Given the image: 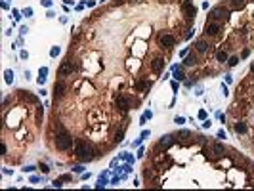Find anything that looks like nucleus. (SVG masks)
Masks as SVG:
<instances>
[{
  "label": "nucleus",
  "instance_id": "obj_31",
  "mask_svg": "<svg viewBox=\"0 0 254 191\" xmlns=\"http://www.w3.org/2000/svg\"><path fill=\"white\" fill-rule=\"evenodd\" d=\"M52 185H53V187H61V180H56V182H53Z\"/></svg>",
  "mask_w": 254,
  "mask_h": 191
},
{
  "label": "nucleus",
  "instance_id": "obj_16",
  "mask_svg": "<svg viewBox=\"0 0 254 191\" xmlns=\"http://www.w3.org/2000/svg\"><path fill=\"white\" fill-rule=\"evenodd\" d=\"M235 132H237V134H245V132H247L245 122H235Z\"/></svg>",
  "mask_w": 254,
  "mask_h": 191
},
{
  "label": "nucleus",
  "instance_id": "obj_10",
  "mask_svg": "<svg viewBox=\"0 0 254 191\" xmlns=\"http://www.w3.org/2000/svg\"><path fill=\"white\" fill-rule=\"evenodd\" d=\"M65 90H67V84H65L63 80L56 82V88H53V92H56V97H61L63 94H65Z\"/></svg>",
  "mask_w": 254,
  "mask_h": 191
},
{
  "label": "nucleus",
  "instance_id": "obj_33",
  "mask_svg": "<svg viewBox=\"0 0 254 191\" xmlns=\"http://www.w3.org/2000/svg\"><path fill=\"white\" fill-rule=\"evenodd\" d=\"M117 141H122V132H119V134H117V138H115Z\"/></svg>",
  "mask_w": 254,
  "mask_h": 191
},
{
  "label": "nucleus",
  "instance_id": "obj_35",
  "mask_svg": "<svg viewBox=\"0 0 254 191\" xmlns=\"http://www.w3.org/2000/svg\"><path fill=\"white\" fill-rule=\"evenodd\" d=\"M250 71H252V73H254V63H252V65H250Z\"/></svg>",
  "mask_w": 254,
  "mask_h": 191
},
{
  "label": "nucleus",
  "instance_id": "obj_12",
  "mask_svg": "<svg viewBox=\"0 0 254 191\" xmlns=\"http://www.w3.org/2000/svg\"><path fill=\"white\" fill-rule=\"evenodd\" d=\"M229 6L233 10H243L247 6V0H229Z\"/></svg>",
  "mask_w": 254,
  "mask_h": 191
},
{
  "label": "nucleus",
  "instance_id": "obj_2",
  "mask_svg": "<svg viewBox=\"0 0 254 191\" xmlns=\"http://www.w3.org/2000/svg\"><path fill=\"white\" fill-rule=\"evenodd\" d=\"M71 145H73V138H71L69 134H65V132H59V134L56 136V147H57V149L67 151V149H71Z\"/></svg>",
  "mask_w": 254,
  "mask_h": 191
},
{
  "label": "nucleus",
  "instance_id": "obj_37",
  "mask_svg": "<svg viewBox=\"0 0 254 191\" xmlns=\"http://www.w3.org/2000/svg\"><path fill=\"white\" fill-rule=\"evenodd\" d=\"M252 2H254V0H252Z\"/></svg>",
  "mask_w": 254,
  "mask_h": 191
},
{
  "label": "nucleus",
  "instance_id": "obj_29",
  "mask_svg": "<svg viewBox=\"0 0 254 191\" xmlns=\"http://www.w3.org/2000/svg\"><path fill=\"white\" fill-rule=\"evenodd\" d=\"M199 119H203V120L206 119V111H199Z\"/></svg>",
  "mask_w": 254,
  "mask_h": 191
},
{
  "label": "nucleus",
  "instance_id": "obj_30",
  "mask_svg": "<svg viewBox=\"0 0 254 191\" xmlns=\"http://www.w3.org/2000/svg\"><path fill=\"white\" fill-rule=\"evenodd\" d=\"M59 180H61V182H69V180H71V176H69V174H65V176H61Z\"/></svg>",
  "mask_w": 254,
  "mask_h": 191
},
{
  "label": "nucleus",
  "instance_id": "obj_20",
  "mask_svg": "<svg viewBox=\"0 0 254 191\" xmlns=\"http://www.w3.org/2000/svg\"><path fill=\"white\" fill-rule=\"evenodd\" d=\"M23 97H25V100H29V101H33V103H36V96H31V94H27V92H23L21 94Z\"/></svg>",
  "mask_w": 254,
  "mask_h": 191
},
{
  "label": "nucleus",
  "instance_id": "obj_9",
  "mask_svg": "<svg viewBox=\"0 0 254 191\" xmlns=\"http://www.w3.org/2000/svg\"><path fill=\"white\" fill-rule=\"evenodd\" d=\"M151 69H153L155 73H160L164 69V59L163 57H155V59L151 61Z\"/></svg>",
  "mask_w": 254,
  "mask_h": 191
},
{
  "label": "nucleus",
  "instance_id": "obj_24",
  "mask_svg": "<svg viewBox=\"0 0 254 191\" xmlns=\"http://www.w3.org/2000/svg\"><path fill=\"white\" fill-rule=\"evenodd\" d=\"M237 61H239V57H231V59H229L227 63H229V65L233 67V65H237Z\"/></svg>",
  "mask_w": 254,
  "mask_h": 191
},
{
  "label": "nucleus",
  "instance_id": "obj_23",
  "mask_svg": "<svg viewBox=\"0 0 254 191\" xmlns=\"http://www.w3.org/2000/svg\"><path fill=\"white\" fill-rule=\"evenodd\" d=\"M174 122H176V124H183V122H185V119H183V117H176V119H174Z\"/></svg>",
  "mask_w": 254,
  "mask_h": 191
},
{
  "label": "nucleus",
  "instance_id": "obj_25",
  "mask_svg": "<svg viewBox=\"0 0 254 191\" xmlns=\"http://www.w3.org/2000/svg\"><path fill=\"white\" fill-rule=\"evenodd\" d=\"M143 178H147V180L153 178V172H151V170H145V172H143Z\"/></svg>",
  "mask_w": 254,
  "mask_h": 191
},
{
  "label": "nucleus",
  "instance_id": "obj_13",
  "mask_svg": "<svg viewBox=\"0 0 254 191\" xmlns=\"http://www.w3.org/2000/svg\"><path fill=\"white\" fill-rule=\"evenodd\" d=\"M195 48H197V52H206L208 50V42L204 40V38H201V40L195 42Z\"/></svg>",
  "mask_w": 254,
  "mask_h": 191
},
{
  "label": "nucleus",
  "instance_id": "obj_5",
  "mask_svg": "<svg viewBox=\"0 0 254 191\" xmlns=\"http://www.w3.org/2000/svg\"><path fill=\"white\" fill-rule=\"evenodd\" d=\"M159 42H160V46H164V48H172L174 44H176V38L172 35H160L159 36Z\"/></svg>",
  "mask_w": 254,
  "mask_h": 191
},
{
  "label": "nucleus",
  "instance_id": "obj_27",
  "mask_svg": "<svg viewBox=\"0 0 254 191\" xmlns=\"http://www.w3.org/2000/svg\"><path fill=\"white\" fill-rule=\"evenodd\" d=\"M180 138H182V140H187V138H189V132H185V130H183L182 134H180Z\"/></svg>",
  "mask_w": 254,
  "mask_h": 191
},
{
  "label": "nucleus",
  "instance_id": "obj_32",
  "mask_svg": "<svg viewBox=\"0 0 254 191\" xmlns=\"http://www.w3.org/2000/svg\"><path fill=\"white\" fill-rule=\"evenodd\" d=\"M40 170H42V172H44V174H46V172H48V170H50V168H48V166H46V164H40Z\"/></svg>",
  "mask_w": 254,
  "mask_h": 191
},
{
  "label": "nucleus",
  "instance_id": "obj_6",
  "mask_svg": "<svg viewBox=\"0 0 254 191\" xmlns=\"http://www.w3.org/2000/svg\"><path fill=\"white\" fill-rule=\"evenodd\" d=\"M117 107L120 111H128L130 109V100L126 96H117Z\"/></svg>",
  "mask_w": 254,
  "mask_h": 191
},
{
  "label": "nucleus",
  "instance_id": "obj_17",
  "mask_svg": "<svg viewBox=\"0 0 254 191\" xmlns=\"http://www.w3.org/2000/svg\"><path fill=\"white\" fill-rule=\"evenodd\" d=\"M174 78L182 80V78H183V71H182V69H178V67H174Z\"/></svg>",
  "mask_w": 254,
  "mask_h": 191
},
{
  "label": "nucleus",
  "instance_id": "obj_22",
  "mask_svg": "<svg viewBox=\"0 0 254 191\" xmlns=\"http://www.w3.org/2000/svg\"><path fill=\"white\" fill-rule=\"evenodd\" d=\"M50 56H52V57L59 56V48H57V46H56V48H52V50H50Z\"/></svg>",
  "mask_w": 254,
  "mask_h": 191
},
{
  "label": "nucleus",
  "instance_id": "obj_14",
  "mask_svg": "<svg viewBox=\"0 0 254 191\" xmlns=\"http://www.w3.org/2000/svg\"><path fill=\"white\" fill-rule=\"evenodd\" d=\"M172 141H174V140H172V136H163V140L159 141V147H163V149H164V147H168V145H172Z\"/></svg>",
  "mask_w": 254,
  "mask_h": 191
},
{
  "label": "nucleus",
  "instance_id": "obj_19",
  "mask_svg": "<svg viewBox=\"0 0 254 191\" xmlns=\"http://www.w3.org/2000/svg\"><path fill=\"white\" fill-rule=\"evenodd\" d=\"M149 86H151L149 80H141V82H138V88H140V90H147Z\"/></svg>",
  "mask_w": 254,
  "mask_h": 191
},
{
  "label": "nucleus",
  "instance_id": "obj_7",
  "mask_svg": "<svg viewBox=\"0 0 254 191\" xmlns=\"http://www.w3.org/2000/svg\"><path fill=\"white\" fill-rule=\"evenodd\" d=\"M218 31H220V23H218V21H210V23H206V29H204V33H206L208 36L218 35Z\"/></svg>",
  "mask_w": 254,
  "mask_h": 191
},
{
  "label": "nucleus",
  "instance_id": "obj_26",
  "mask_svg": "<svg viewBox=\"0 0 254 191\" xmlns=\"http://www.w3.org/2000/svg\"><path fill=\"white\" fill-rule=\"evenodd\" d=\"M145 138H149V130H143V132H141V138H140V140H145Z\"/></svg>",
  "mask_w": 254,
  "mask_h": 191
},
{
  "label": "nucleus",
  "instance_id": "obj_21",
  "mask_svg": "<svg viewBox=\"0 0 254 191\" xmlns=\"http://www.w3.org/2000/svg\"><path fill=\"white\" fill-rule=\"evenodd\" d=\"M216 57H218V61H227V54L226 52H218Z\"/></svg>",
  "mask_w": 254,
  "mask_h": 191
},
{
  "label": "nucleus",
  "instance_id": "obj_3",
  "mask_svg": "<svg viewBox=\"0 0 254 191\" xmlns=\"http://www.w3.org/2000/svg\"><path fill=\"white\" fill-rule=\"evenodd\" d=\"M227 17H229V10L224 8V6H218V8H214L210 12V19L212 21H226Z\"/></svg>",
  "mask_w": 254,
  "mask_h": 191
},
{
  "label": "nucleus",
  "instance_id": "obj_18",
  "mask_svg": "<svg viewBox=\"0 0 254 191\" xmlns=\"http://www.w3.org/2000/svg\"><path fill=\"white\" fill-rule=\"evenodd\" d=\"M4 78H6L8 84H12V82H13V73L12 71H6V73H4Z\"/></svg>",
  "mask_w": 254,
  "mask_h": 191
},
{
  "label": "nucleus",
  "instance_id": "obj_1",
  "mask_svg": "<svg viewBox=\"0 0 254 191\" xmlns=\"http://www.w3.org/2000/svg\"><path fill=\"white\" fill-rule=\"evenodd\" d=\"M76 157H79L80 161H92L94 159V151L92 147L86 143V141H76Z\"/></svg>",
  "mask_w": 254,
  "mask_h": 191
},
{
  "label": "nucleus",
  "instance_id": "obj_15",
  "mask_svg": "<svg viewBox=\"0 0 254 191\" xmlns=\"http://www.w3.org/2000/svg\"><path fill=\"white\" fill-rule=\"evenodd\" d=\"M197 63V57H195V54H189V56H185V59H183V65H187V67H191Z\"/></svg>",
  "mask_w": 254,
  "mask_h": 191
},
{
  "label": "nucleus",
  "instance_id": "obj_28",
  "mask_svg": "<svg viewBox=\"0 0 254 191\" xmlns=\"http://www.w3.org/2000/svg\"><path fill=\"white\" fill-rule=\"evenodd\" d=\"M42 6H46V8H50V6H52V0H42Z\"/></svg>",
  "mask_w": 254,
  "mask_h": 191
},
{
  "label": "nucleus",
  "instance_id": "obj_4",
  "mask_svg": "<svg viewBox=\"0 0 254 191\" xmlns=\"http://www.w3.org/2000/svg\"><path fill=\"white\" fill-rule=\"evenodd\" d=\"M182 10H183V16L191 21V19H195V13H197V8L193 6V2L191 0H183V4H182Z\"/></svg>",
  "mask_w": 254,
  "mask_h": 191
},
{
  "label": "nucleus",
  "instance_id": "obj_36",
  "mask_svg": "<svg viewBox=\"0 0 254 191\" xmlns=\"http://www.w3.org/2000/svg\"><path fill=\"white\" fill-rule=\"evenodd\" d=\"M134 2H140V0H134Z\"/></svg>",
  "mask_w": 254,
  "mask_h": 191
},
{
  "label": "nucleus",
  "instance_id": "obj_8",
  "mask_svg": "<svg viewBox=\"0 0 254 191\" xmlns=\"http://www.w3.org/2000/svg\"><path fill=\"white\" fill-rule=\"evenodd\" d=\"M73 71H75V65H73L71 61H65L61 65V69H59V77H67V75H71Z\"/></svg>",
  "mask_w": 254,
  "mask_h": 191
},
{
  "label": "nucleus",
  "instance_id": "obj_34",
  "mask_svg": "<svg viewBox=\"0 0 254 191\" xmlns=\"http://www.w3.org/2000/svg\"><path fill=\"white\" fill-rule=\"evenodd\" d=\"M122 2H124V0H115V4H117V6H119V4H122Z\"/></svg>",
  "mask_w": 254,
  "mask_h": 191
},
{
  "label": "nucleus",
  "instance_id": "obj_11",
  "mask_svg": "<svg viewBox=\"0 0 254 191\" xmlns=\"http://www.w3.org/2000/svg\"><path fill=\"white\" fill-rule=\"evenodd\" d=\"M222 155H224V145H222V143H214V145H212V155H210V157L214 159V157H222Z\"/></svg>",
  "mask_w": 254,
  "mask_h": 191
}]
</instances>
